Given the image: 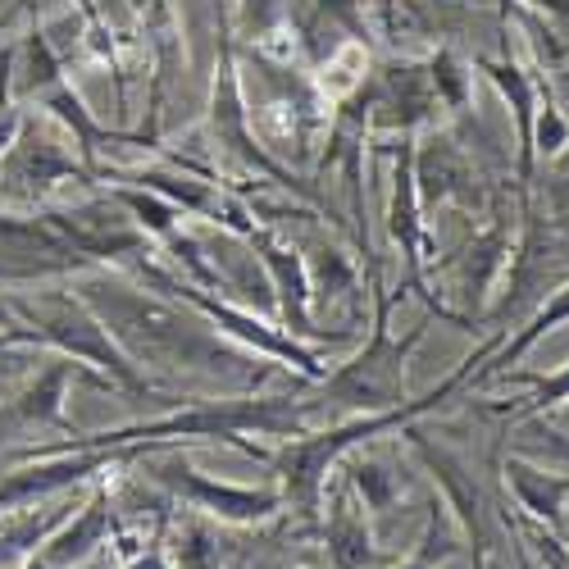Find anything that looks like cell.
I'll list each match as a JSON object with an SVG mask.
<instances>
[{
  "mask_svg": "<svg viewBox=\"0 0 569 569\" xmlns=\"http://www.w3.org/2000/svg\"><path fill=\"white\" fill-rule=\"evenodd\" d=\"M392 301H397V297H378V315H373V338H369V347H365L351 365H342L333 378H328V401H333V406L360 410V415H383V410L406 406V356H410V347L423 338V328H429V323L410 328L406 342H392V333H388Z\"/></svg>",
  "mask_w": 569,
  "mask_h": 569,
  "instance_id": "1",
  "label": "cell"
},
{
  "mask_svg": "<svg viewBox=\"0 0 569 569\" xmlns=\"http://www.w3.org/2000/svg\"><path fill=\"white\" fill-rule=\"evenodd\" d=\"M160 483L182 497L187 506H197L214 519H223V525H264V519H273L282 506V492L278 488H237V483H214L210 473L192 469L187 460H169L160 469Z\"/></svg>",
  "mask_w": 569,
  "mask_h": 569,
  "instance_id": "2",
  "label": "cell"
},
{
  "mask_svg": "<svg viewBox=\"0 0 569 569\" xmlns=\"http://www.w3.org/2000/svg\"><path fill=\"white\" fill-rule=\"evenodd\" d=\"M137 315H141V323H137L141 351L156 356V360H182V365H201V369H223V365L247 369L242 356L223 351L210 333H201L197 323L173 319V315H164V310H156V306H141Z\"/></svg>",
  "mask_w": 569,
  "mask_h": 569,
  "instance_id": "3",
  "label": "cell"
},
{
  "mask_svg": "<svg viewBox=\"0 0 569 569\" xmlns=\"http://www.w3.org/2000/svg\"><path fill=\"white\" fill-rule=\"evenodd\" d=\"M323 556L333 569H378V547L365 519V501L351 488V479H342L328 492V515H323Z\"/></svg>",
  "mask_w": 569,
  "mask_h": 569,
  "instance_id": "4",
  "label": "cell"
},
{
  "mask_svg": "<svg viewBox=\"0 0 569 569\" xmlns=\"http://www.w3.org/2000/svg\"><path fill=\"white\" fill-rule=\"evenodd\" d=\"M506 483L519 501V510H525L533 525L551 529V533H565V501H569V473H551V469H538L533 460L525 456H510L501 465Z\"/></svg>",
  "mask_w": 569,
  "mask_h": 569,
  "instance_id": "5",
  "label": "cell"
},
{
  "mask_svg": "<svg viewBox=\"0 0 569 569\" xmlns=\"http://www.w3.org/2000/svg\"><path fill=\"white\" fill-rule=\"evenodd\" d=\"M492 73V82L501 87V97L510 101L515 110V141H519V182H533V114H538V73H529L525 64H515V60H492L483 64Z\"/></svg>",
  "mask_w": 569,
  "mask_h": 569,
  "instance_id": "6",
  "label": "cell"
},
{
  "mask_svg": "<svg viewBox=\"0 0 569 569\" xmlns=\"http://www.w3.org/2000/svg\"><path fill=\"white\" fill-rule=\"evenodd\" d=\"M251 242L260 247V260H264V269H269V278H273V292H278V301H282V319H288L297 333H310V323H306V306H310V273H306V264H301V256L292 251V247H282V242H273L269 232H247Z\"/></svg>",
  "mask_w": 569,
  "mask_h": 569,
  "instance_id": "7",
  "label": "cell"
},
{
  "mask_svg": "<svg viewBox=\"0 0 569 569\" xmlns=\"http://www.w3.org/2000/svg\"><path fill=\"white\" fill-rule=\"evenodd\" d=\"M392 237L406 251L410 282L419 288V260H423V219H419V178H415V156L410 141H401L397 151V173H392Z\"/></svg>",
  "mask_w": 569,
  "mask_h": 569,
  "instance_id": "8",
  "label": "cell"
},
{
  "mask_svg": "<svg viewBox=\"0 0 569 569\" xmlns=\"http://www.w3.org/2000/svg\"><path fill=\"white\" fill-rule=\"evenodd\" d=\"M560 323H569V278L560 282V288H551V301H542L525 323H519V333L506 342V347H497L492 356H488V365L483 369H473V383H488V378H497V373H506L519 356L525 351H533L547 333H556Z\"/></svg>",
  "mask_w": 569,
  "mask_h": 569,
  "instance_id": "9",
  "label": "cell"
},
{
  "mask_svg": "<svg viewBox=\"0 0 569 569\" xmlns=\"http://www.w3.org/2000/svg\"><path fill=\"white\" fill-rule=\"evenodd\" d=\"M106 501H110V497L97 492V497H91V506L73 519V525H69L60 538L46 542L37 556L51 565V569H73V565H82L97 547H106V533H110V510H106Z\"/></svg>",
  "mask_w": 569,
  "mask_h": 569,
  "instance_id": "10",
  "label": "cell"
},
{
  "mask_svg": "<svg viewBox=\"0 0 569 569\" xmlns=\"http://www.w3.org/2000/svg\"><path fill=\"white\" fill-rule=\"evenodd\" d=\"M501 383H515V388H529V397H519L510 406H497L506 410L510 423H529V419H542L560 406H569V365H560L556 373H497Z\"/></svg>",
  "mask_w": 569,
  "mask_h": 569,
  "instance_id": "11",
  "label": "cell"
},
{
  "mask_svg": "<svg viewBox=\"0 0 569 569\" xmlns=\"http://www.w3.org/2000/svg\"><path fill=\"white\" fill-rule=\"evenodd\" d=\"M460 547H465V538H460V525H456L451 515H442V506H433L429 525H423V533H419V547H415V556L397 560L392 569H442L447 560H456V556H460Z\"/></svg>",
  "mask_w": 569,
  "mask_h": 569,
  "instance_id": "12",
  "label": "cell"
},
{
  "mask_svg": "<svg viewBox=\"0 0 569 569\" xmlns=\"http://www.w3.org/2000/svg\"><path fill=\"white\" fill-rule=\"evenodd\" d=\"M60 515H51V519H37V525H23V529H10V533H0V565H10V560H19L28 547H37L41 538H46V529L56 525Z\"/></svg>",
  "mask_w": 569,
  "mask_h": 569,
  "instance_id": "13",
  "label": "cell"
},
{
  "mask_svg": "<svg viewBox=\"0 0 569 569\" xmlns=\"http://www.w3.org/2000/svg\"><path fill=\"white\" fill-rule=\"evenodd\" d=\"M128 201L137 206L141 223H147L151 232H164V237L173 232V219H178V214H173V206H164V201H151V197H128Z\"/></svg>",
  "mask_w": 569,
  "mask_h": 569,
  "instance_id": "14",
  "label": "cell"
},
{
  "mask_svg": "<svg viewBox=\"0 0 569 569\" xmlns=\"http://www.w3.org/2000/svg\"><path fill=\"white\" fill-rule=\"evenodd\" d=\"M538 438H542V451H556L560 460H569V433L551 429V423H538Z\"/></svg>",
  "mask_w": 569,
  "mask_h": 569,
  "instance_id": "15",
  "label": "cell"
},
{
  "mask_svg": "<svg viewBox=\"0 0 569 569\" xmlns=\"http://www.w3.org/2000/svg\"><path fill=\"white\" fill-rule=\"evenodd\" d=\"M529 10H538L556 23H569V0H529Z\"/></svg>",
  "mask_w": 569,
  "mask_h": 569,
  "instance_id": "16",
  "label": "cell"
},
{
  "mask_svg": "<svg viewBox=\"0 0 569 569\" xmlns=\"http://www.w3.org/2000/svg\"><path fill=\"white\" fill-rule=\"evenodd\" d=\"M506 529H510V538H515V569H533V560H529V542L519 538V529H515L510 510H506Z\"/></svg>",
  "mask_w": 569,
  "mask_h": 569,
  "instance_id": "17",
  "label": "cell"
},
{
  "mask_svg": "<svg viewBox=\"0 0 569 569\" xmlns=\"http://www.w3.org/2000/svg\"><path fill=\"white\" fill-rule=\"evenodd\" d=\"M551 206H556V214H569V169L551 182Z\"/></svg>",
  "mask_w": 569,
  "mask_h": 569,
  "instance_id": "18",
  "label": "cell"
},
{
  "mask_svg": "<svg viewBox=\"0 0 569 569\" xmlns=\"http://www.w3.org/2000/svg\"><path fill=\"white\" fill-rule=\"evenodd\" d=\"M510 519H515V515H510ZM519 538H525V533H519ZM533 551H538V556H542V565H547V569H565V565H560V560H556V556H551V551H547V547H533Z\"/></svg>",
  "mask_w": 569,
  "mask_h": 569,
  "instance_id": "19",
  "label": "cell"
},
{
  "mask_svg": "<svg viewBox=\"0 0 569 569\" xmlns=\"http://www.w3.org/2000/svg\"><path fill=\"white\" fill-rule=\"evenodd\" d=\"M23 569H51V565H46L41 556H32V560H23Z\"/></svg>",
  "mask_w": 569,
  "mask_h": 569,
  "instance_id": "20",
  "label": "cell"
},
{
  "mask_svg": "<svg viewBox=\"0 0 569 569\" xmlns=\"http://www.w3.org/2000/svg\"><path fill=\"white\" fill-rule=\"evenodd\" d=\"M556 169H560V173H565V169H569V147H565V156H560V160H556Z\"/></svg>",
  "mask_w": 569,
  "mask_h": 569,
  "instance_id": "21",
  "label": "cell"
},
{
  "mask_svg": "<svg viewBox=\"0 0 569 569\" xmlns=\"http://www.w3.org/2000/svg\"><path fill=\"white\" fill-rule=\"evenodd\" d=\"M560 228H569V214H560Z\"/></svg>",
  "mask_w": 569,
  "mask_h": 569,
  "instance_id": "22",
  "label": "cell"
},
{
  "mask_svg": "<svg viewBox=\"0 0 569 569\" xmlns=\"http://www.w3.org/2000/svg\"><path fill=\"white\" fill-rule=\"evenodd\" d=\"M565 538H569V525H565Z\"/></svg>",
  "mask_w": 569,
  "mask_h": 569,
  "instance_id": "23",
  "label": "cell"
}]
</instances>
